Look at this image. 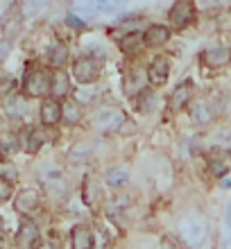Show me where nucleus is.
<instances>
[{"label": "nucleus", "mask_w": 231, "mask_h": 249, "mask_svg": "<svg viewBox=\"0 0 231 249\" xmlns=\"http://www.w3.org/2000/svg\"><path fill=\"white\" fill-rule=\"evenodd\" d=\"M0 229H2V220H0Z\"/></svg>", "instance_id": "obj_35"}, {"label": "nucleus", "mask_w": 231, "mask_h": 249, "mask_svg": "<svg viewBox=\"0 0 231 249\" xmlns=\"http://www.w3.org/2000/svg\"><path fill=\"white\" fill-rule=\"evenodd\" d=\"M75 9L86 16H95V14H118L123 9L120 2H107V0H100V2H77Z\"/></svg>", "instance_id": "obj_7"}, {"label": "nucleus", "mask_w": 231, "mask_h": 249, "mask_svg": "<svg viewBox=\"0 0 231 249\" xmlns=\"http://www.w3.org/2000/svg\"><path fill=\"white\" fill-rule=\"evenodd\" d=\"M18 147V141L14 134H0V157H9Z\"/></svg>", "instance_id": "obj_21"}, {"label": "nucleus", "mask_w": 231, "mask_h": 249, "mask_svg": "<svg viewBox=\"0 0 231 249\" xmlns=\"http://www.w3.org/2000/svg\"><path fill=\"white\" fill-rule=\"evenodd\" d=\"M145 43L147 46H161V43H165L168 41V36H170V30L165 25H150L145 30Z\"/></svg>", "instance_id": "obj_15"}, {"label": "nucleus", "mask_w": 231, "mask_h": 249, "mask_svg": "<svg viewBox=\"0 0 231 249\" xmlns=\"http://www.w3.org/2000/svg\"><path fill=\"white\" fill-rule=\"evenodd\" d=\"M213 118V109H209V102L206 100H197V105L193 107V120L199 124L211 123Z\"/></svg>", "instance_id": "obj_19"}, {"label": "nucleus", "mask_w": 231, "mask_h": 249, "mask_svg": "<svg viewBox=\"0 0 231 249\" xmlns=\"http://www.w3.org/2000/svg\"><path fill=\"white\" fill-rule=\"evenodd\" d=\"M48 61L54 66V68H61V66L68 61V48L66 43L61 41H53L50 48H48Z\"/></svg>", "instance_id": "obj_14"}, {"label": "nucleus", "mask_w": 231, "mask_h": 249, "mask_svg": "<svg viewBox=\"0 0 231 249\" xmlns=\"http://www.w3.org/2000/svg\"><path fill=\"white\" fill-rule=\"evenodd\" d=\"M168 75H170V64L165 57H157L150 66V71H147V77L152 82L154 86H163L168 82Z\"/></svg>", "instance_id": "obj_9"}, {"label": "nucleus", "mask_w": 231, "mask_h": 249, "mask_svg": "<svg viewBox=\"0 0 231 249\" xmlns=\"http://www.w3.org/2000/svg\"><path fill=\"white\" fill-rule=\"evenodd\" d=\"M14 206H16V211H18V213H32V211L39 206V193H36L34 188L23 190V193H18L16 202H14Z\"/></svg>", "instance_id": "obj_11"}, {"label": "nucleus", "mask_w": 231, "mask_h": 249, "mask_svg": "<svg viewBox=\"0 0 231 249\" xmlns=\"http://www.w3.org/2000/svg\"><path fill=\"white\" fill-rule=\"evenodd\" d=\"M41 249H59V243H57V240H54V243L50 240V243H48L46 247H41Z\"/></svg>", "instance_id": "obj_31"}, {"label": "nucleus", "mask_w": 231, "mask_h": 249, "mask_svg": "<svg viewBox=\"0 0 231 249\" xmlns=\"http://www.w3.org/2000/svg\"><path fill=\"white\" fill-rule=\"evenodd\" d=\"M0 249H7V245H5V240L0 238Z\"/></svg>", "instance_id": "obj_34"}, {"label": "nucleus", "mask_w": 231, "mask_h": 249, "mask_svg": "<svg viewBox=\"0 0 231 249\" xmlns=\"http://www.w3.org/2000/svg\"><path fill=\"white\" fill-rule=\"evenodd\" d=\"M7 53H9V43H0V61L5 59Z\"/></svg>", "instance_id": "obj_30"}, {"label": "nucleus", "mask_w": 231, "mask_h": 249, "mask_svg": "<svg viewBox=\"0 0 231 249\" xmlns=\"http://www.w3.org/2000/svg\"><path fill=\"white\" fill-rule=\"evenodd\" d=\"M202 59H204L206 66H211V68H220V66H225L231 61V53L227 48H211V50H206L202 54Z\"/></svg>", "instance_id": "obj_12"}, {"label": "nucleus", "mask_w": 231, "mask_h": 249, "mask_svg": "<svg viewBox=\"0 0 231 249\" xmlns=\"http://www.w3.org/2000/svg\"><path fill=\"white\" fill-rule=\"evenodd\" d=\"M61 109L64 107L57 102V100H46L43 105H41V120L43 124H54L61 120Z\"/></svg>", "instance_id": "obj_13"}, {"label": "nucleus", "mask_w": 231, "mask_h": 249, "mask_svg": "<svg viewBox=\"0 0 231 249\" xmlns=\"http://www.w3.org/2000/svg\"><path fill=\"white\" fill-rule=\"evenodd\" d=\"M93 123H95V127L102 134H113V131H118L127 123V118H125V113L120 111V109H116V107H105V109H100L95 113Z\"/></svg>", "instance_id": "obj_2"}, {"label": "nucleus", "mask_w": 231, "mask_h": 249, "mask_svg": "<svg viewBox=\"0 0 231 249\" xmlns=\"http://www.w3.org/2000/svg\"><path fill=\"white\" fill-rule=\"evenodd\" d=\"M27 111V105L23 98H12L9 102H7V116H12V118H20V116H25Z\"/></svg>", "instance_id": "obj_22"}, {"label": "nucleus", "mask_w": 231, "mask_h": 249, "mask_svg": "<svg viewBox=\"0 0 231 249\" xmlns=\"http://www.w3.org/2000/svg\"><path fill=\"white\" fill-rule=\"evenodd\" d=\"M93 233L89 227H75L73 229V249H91Z\"/></svg>", "instance_id": "obj_16"}, {"label": "nucleus", "mask_w": 231, "mask_h": 249, "mask_svg": "<svg viewBox=\"0 0 231 249\" xmlns=\"http://www.w3.org/2000/svg\"><path fill=\"white\" fill-rule=\"evenodd\" d=\"M95 95H98V91H95V89H89V91L79 89V91H75V98H77L79 102H93V100H95Z\"/></svg>", "instance_id": "obj_27"}, {"label": "nucleus", "mask_w": 231, "mask_h": 249, "mask_svg": "<svg viewBox=\"0 0 231 249\" xmlns=\"http://www.w3.org/2000/svg\"><path fill=\"white\" fill-rule=\"evenodd\" d=\"M16 243H18L20 249H36V245H39V229H36V224L30 222V220H25L20 224Z\"/></svg>", "instance_id": "obj_8"}, {"label": "nucleus", "mask_w": 231, "mask_h": 249, "mask_svg": "<svg viewBox=\"0 0 231 249\" xmlns=\"http://www.w3.org/2000/svg\"><path fill=\"white\" fill-rule=\"evenodd\" d=\"M98 72H100V64L93 57H79L73 66L75 79L82 82V84H91L93 79L98 77Z\"/></svg>", "instance_id": "obj_4"}, {"label": "nucleus", "mask_w": 231, "mask_h": 249, "mask_svg": "<svg viewBox=\"0 0 231 249\" xmlns=\"http://www.w3.org/2000/svg\"><path fill=\"white\" fill-rule=\"evenodd\" d=\"M25 91L34 98H41V95H46V93L53 91V77L48 75L46 71H41V68H30L25 75Z\"/></svg>", "instance_id": "obj_3"}, {"label": "nucleus", "mask_w": 231, "mask_h": 249, "mask_svg": "<svg viewBox=\"0 0 231 249\" xmlns=\"http://www.w3.org/2000/svg\"><path fill=\"white\" fill-rule=\"evenodd\" d=\"M71 91V82H68L66 72H54L53 75V93L59 98V95H66Z\"/></svg>", "instance_id": "obj_20"}, {"label": "nucleus", "mask_w": 231, "mask_h": 249, "mask_svg": "<svg viewBox=\"0 0 231 249\" xmlns=\"http://www.w3.org/2000/svg\"><path fill=\"white\" fill-rule=\"evenodd\" d=\"M170 20H172V25L179 27V30L188 27L193 20H195V5H193V2H186V0L175 2L170 9Z\"/></svg>", "instance_id": "obj_5"}, {"label": "nucleus", "mask_w": 231, "mask_h": 249, "mask_svg": "<svg viewBox=\"0 0 231 249\" xmlns=\"http://www.w3.org/2000/svg\"><path fill=\"white\" fill-rule=\"evenodd\" d=\"M227 227H229V231H231V204L227 206Z\"/></svg>", "instance_id": "obj_32"}, {"label": "nucleus", "mask_w": 231, "mask_h": 249, "mask_svg": "<svg viewBox=\"0 0 231 249\" xmlns=\"http://www.w3.org/2000/svg\"><path fill=\"white\" fill-rule=\"evenodd\" d=\"M222 186H225V188H231V177L227 179V181H225V184H222Z\"/></svg>", "instance_id": "obj_33"}, {"label": "nucleus", "mask_w": 231, "mask_h": 249, "mask_svg": "<svg viewBox=\"0 0 231 249\" xmlns=\"http://www.w3.org/2000/svg\"><path fill=\"white\" fill-rule=\"evenodd\" d=\"M157 102V95H154L150 89H143L139 93V100H136V107H139V111H150Z\"/></svg>", "instance_id": "obj_23"}, {"label": "nucleus", "mask_w": 231, "mask_h": 249, "mask_svg": "<svg viewBox=\"0 0 231 249\" xmlns=\"http://www.w3.org/2000/svg\"><path fill=\"white\" fill-rule=\"evenodd\" d=\"M43 141H46V134L41 129H32L30 131V136H27V143H25V147H27V152H36L43 145Z\"/></svg>", "instance_id": "obj_25"}, {"label": "nucleus", "mask_w": 231, "mask_h": 249, "mask_svg": "<svg viewBox=\"0 0 231 249\" xmlns=\"http://www.w3.org/2000/svg\"><path fill=\"white\" fill-rule=\"evenodd\" d=\"M12 197V181L5 177H0V204L7 202Z\"/></svg>", "instance_id": "obj_26"}, {"label": "nucleus", "mask_w": 231, "mask_h": 249, "mask_svg": "<svg viewBox=\"0 0 231 249\" xmlns=\"http://www.w3.org/2000/svg\"><path fill=\"white\" fill-rule=\"evenodd\" d=\"M79 109H77V105L75 102H66L64 105V109H61V118H64V123L66 124H75V123H79Z\"/></svg>", "instance_id": "obj_24"}, {"label": "nucleus", "mask_w": 231, "mask_h": 249, "mask_svg": "<svg viewBox=\"0 0 231 249\" xmlns=\"http://www.w3.org/2000/svg\"><path fill=\"white\" fill-rule=\"evenodd\" d=\"M143 41H145V36L141 32H125L123 34V39H120V48L125 50V53H139L141 46H143Z\"/></svg>", "instance_id": "obj_17"}, {"label": "nucleus", "mask_w": 231, "mask_h": 249, "mask_svg": "<svg viewBox=\"0 0 231 249\" xmlns=\"http://www.w3.org/2000/svg\"><path fill=\"white\" fill-rule=\"evenodd\" d=\"M177 233L188 247L199 249L206 243V238H209V222H206V217L202 215V213L191 211V213H186L184 217H179Z\"/></svg>", "instance_id": "obj_1"}, {"label": "nucleus", "mask_w": 231, "mask_h": 249, "mask_svg": "<svg viewBox=\"0 0 231 249\" xmlns=\"http://www.w3.org/2000/svg\"><path fill=\"white\" fill-rule=\"evenodd\" d=\"M20 25H23V12H20L18 5H12L7 9L5 18H2V34L7 39H14L20 32Z\"/></svg>", "instance_id": "obj_6"}, {"label": "nucleus", "mask_w": 231, "mask_h": 249, "mask_svg": "<svg viewBox=\"0 0 231 249\" xmlns=\"http://www.w3.org/2000/svg\"><path fill=\"white\" fill-rule=\"evenodd\" d=\"M193 89H195V86H193V82H191V79H186L184 84H179L177 89L172 91L170 102H168L172 111H179V109H184L186 102L193 98Z\"/></svg>", "instance_id": "obj_10"}, {"label": "nucleus", "mask_w": 231, "mask_h": 249, "mask_svg": "<svg viewBox=\"0 0 231 249\" xmlns=\"http://www.w3.org/2000/svg\"><path fill=\"white\" fill-rule=\"evenodd\" d=\"M68 25H73V27H77V30H82V27L86 25L84 20H79V16H75V14H68Z\"/></svg>", "instance_id": "obj_29"}, {"label": "nucleus", "mask_w": 231, "mask_h": 249, "mask_svg": "<svg viewBox=\"0 0 231 249\" xmlns=\"http://www.w3.org/2000/svg\"><path fill=\"white\" fill-rule=\"evenodd\" d=\"M127 179H129V172H127L125 168H111V170H107V175H105L107 186H111V188H120V186H125Z\"/></svg>", "instance_id": "obj_18"}, {"label": "nucleus", "mask_w": 231, "mask_h": 249, "mask_svg": "<svg viewBox=\"0 0 231 249\" xmlns=\"http://www.w3.org/2000/svg\"><path fill=\"white\" fill-rule=\"evenodd\" d=\"M227 168H229V161H227V159H218V161H213V165H211V170L215 172V175H222Z\"/></svg>", "instance_id": "obj_28"}]
</instances>
